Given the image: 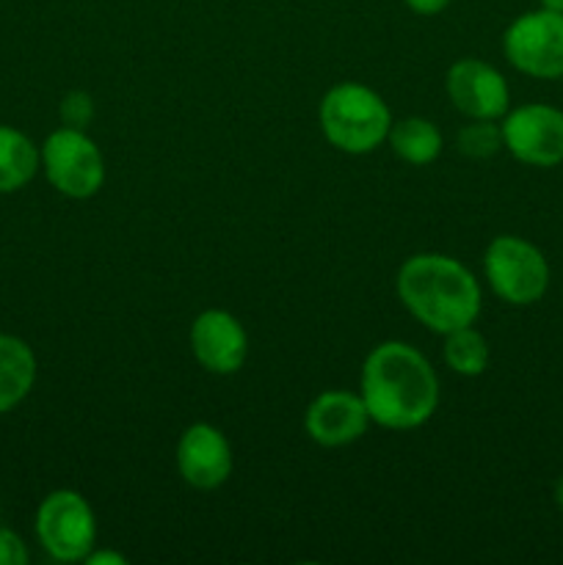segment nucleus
Here are the masks:
<instances>
[{"instance_id":"obj_9","label":"nucleus","mask_w":563,"mask_h":565,"mask_svg":"<svg viewBox=\"0 0 563 565\" xmlns=\"http://www.w3.org/2000/svg\"><path fill=\"white\" fill-rule=\"evenodd\" d=\"M447 97L469 119H500L508 114L511 92L500 72L480 58H461L447 70Z\"/></svg>"},{"instance_id":"obj_23","label":"nucleus","mask_w":563,"mask_h":565,"mask_svg":"<svg viewBox=\"0 0 563 565\" xmlns=\"http://www.w3.org/2000/svg\"><path fill=\"white\" fill-rule=\"evenodd\" d=\"M555 505L561 508V513H563V478L557 480V486H555Z\"/></svg>"},{"instance_id":"obj_6","label":"nucleus","mask_w":563,"mask_h":565,"mask_svg":"<svg viewBox=\"0 0 563 565\" xmlns=\"http://www.w3.org/2000/svg\"><path fill=\"white\" fill-rule=\"evenodd\" d=\"M36 539L53 561H86L97 541V519L86 497L70 489L44 497L36 511Z\"/></svg>"},{"instance_id":"obj_14","label":"nucleus","mask_w":563,"mask_h":565,"mask_svg":"<svg viewBox=\"0 0 563 565\" xmlns=\"http://www.w3.org/2000/svg\"><path fill=\"white\" fill-rule=\"evenodd\" d=\"M42 154L25 132L0 125V193H14L36 177Z\"/></svg>"},{"instance_id":"obj_22","label":"nucleus","mask_w":563,"mask_h":565,"mask_svg":"<svg viewBox=\"0 0 563 565\" xmlns=\"http://www.w3.org/2000/svg\"><path fill=\"white\" fill-rule=\"evenodd\" d=\"M541 9H550V11H561L563 14V0H539Z\"/></svg>"},{"instance_id":"obj_5","label":"nucleus","mask_w":563,"mask_h":565,"mask_svg":"<svg viewBox=\"0 0 563 565\" xmlns=\"http://www.w3.org/2000/svg\"><path fill=\"white\" fill-rule=\"evenodd\" d=\"M42 169L50 185L66 199H92L105 182V158L97 143L75 127L50 132L42 143Z\"/></svg>"},{"instance_id":"obj_20","label":"nucleus","mask_w":563,"mask_h":565,"mask_svg":"<svg viewBox=\"0 0 563 565\" xmlns=\"http://www.w3.org/2000/svg\"><path fill=\"white\" fill-rule=\"evenodd\" d=\"M414 14H423V17H434L439 11H445L453 0H403Z\"/></svg>"},{"instance_id":"obj_15","label":"nucleus","mask_w":563,"mask_h":565,"mask_svg":"<svg viewBox=\"0 0 563 565\" xmlns=\"http://www.w3.org/2000/svg\"><path fill=\"white\" fill-rule=\"evenodd\" d=\"M386 141L397 158L412 166H428L442 154V132L436 130L434 121L423 116L392 121Z\"/></svg>"},{"instance_id":"obj_21","label":"nucleus","mask_w":563,"mask_h":565,"mask_svg":"<svg viewBox=\"0 0 563 565\" xmlns=\"http://www.w3.org/2000/svg\"><path fill=\"white\" fill-rule=\"evenodd\" d=\"M88 565H127V557L125 555H116V552H88L86 561Z\"/></svg>"},{"instance_id":"obj_8","label":"nucleus","mask_w":563,"mask_h":565,"mask_svg":"<svg viewBox=\"0 0 563 565\" xmlns=\"http://www.w3.org/2000/svg\"><path fill=\"white\" fill-rule=\"evenodd\" d=\"M502 147L519 163L552 169L563 163V110L544 103H528L508 110L502 121Z\"/></svg>"},{"instance_id":"obj_13","label":"nucleus","mask_w":563,"mask_h":565,"mask_svg":"<svg viewBox=\"0 0 563 565\" xmlns=\"http://www.w3.org/2000/svg\"><path fill=\"white\" fill-rule=\"evenodd\" d=\"M36 381V356L20 337L0 334V414L20 406Z\"/></svg>"},{"instance_id":"obj_18","label":"nucleus","mask_w":563,"mask_h":565,"mask_svg":"<svg viewBox=\"0 0 563 565\" xmlns=\"http://www.w3.org/2000/svg\"><path fill=\"white\" fill-rule=\"evenodd\" d=\"M61 119L66 127L86 130L88 121L94 119V103L86 92H70L61 99Z\"/></svg>"},{"instance_id":"obj_19","label":"nucleus","mask_w":563,"mask_h":565,"mask_svg":"<svg viewBox=\"0 0 563 565\" xmlns=\"http://www.w3.org/2000/svg\"><path fill=\"white\" fill-rule=\"evenodd\" d=\"M28 557L25 541L14 530L0 527V565H25Z\"/></svg>"},{"instance_id":"obj_7","label":"nucleus","mask_w":563,"mask_h":565,"mask_svg":"<svg viewBox=\"0 0 563 565\" xmlns=\"http://www.w3.org/2000/svg\"><path fill=\"white\" fill-rule=\"evenodd\" d=\"M502 50L522 75L557 81L563 77V14L539 9L517 17L502 36Z\"/></svg>"},{"instance_id":"obj_4","label":"nucleus","mask_w":563,"mask_h":565,"mask_svg":"<svg viewBox=\"0 0 563 565\" xmlns=\"http://www.w3.org/2000/svg\"><path fill=\"white\" fill-rule=\"evenodd\" d=\"M484 270L491 290L511 307L541 301L550 287V265L541 248L517 235H500L489 243Z\"/></svg>"},{"instance_id":"obj_12","label":"nucleus","mask_w":563,"mask_h":565,"mask_svg":"<svg viewBox=\"0 0 563 565\" xmlns=\"http://www.w3.org/2000/svg\"><path fill=\"white\" fill-rule=\"evenodd\" d=\"M370 414L362 395L351 392H323L315 397L304 417L309 439L320 447H346L362 439L368 430Z\"/></svg>"},{"instance_id":"obj_11","label":"nucleus","mask_w":563,"mask_h":565,"mask_svg":"<svg viewBox=\"0 0 563 565\" xmlns=\"http://www.w3.org/2000/svg\"><path fill=\"white\" fill-rule=\"evenodd\" d=\"M177 469L182 480L199 491L224 486L232 475V447L215 425L193 423L177 445Z\"/></svg>"},{"instance_id":"obj_17","label":"nucleus","mask_w":563,"mask_h":565,"mask_svg":"<svg viewBox=\"0 0 563 565\" xmlns=\"http://www.w3.org/2000/svg\"><path fill=\"white\" fill-rule=\"evenodd\" d=\"M456 147L467 158L486 160L502 149V130L495 125V119H472L458 130Z\"/></svg>"},{"instance_id":"obj_1","label":"nucleus","mask_w":563,"mask_h":565,"mask_svg":"<svg viewBox=\"0 0 563 565\" xmlns=\"http://www.w3.org/2000/svg\"><path fill=\"white\" fill-rule=\"evenodd\" d=\"M362 401L370 423L390 430H414L439 406V379L419 351L406 342H381L362 364Z\"/></svg>"},{"instance_id":"obj_2","label":"nucleus","mask_w":563,"mask_h":565,"mask_svg":"<svg viewBox=\"0 0 563 565\" xmlns=\"http://www.w3.org/2000/svg\"><path fill=\"white\" fill-rule=\"evenodd\" d=\"M403 307L436 334L472 326L480 315V285L467 265L445 254H417L397 270Z\"/></svg>"},{"instance_id":"obj_3","label":"nucleus","mask_w":563,"mask_h":565,"mask_svg":"<svg viewBox=\"0 0 563 565\" xmlns=\"http://www.w3.org/2000/svg\"><path fill=\"white\" fill-rule=\"evenodd\" d=\"M326 141L346 154H368L386 141L392 114L384 99L362 83H337L318 108Z\"/></svg>"},{"instance_id":"obj_10","label":"nucleus","mask_w":563,"mask_h":565,"mask_svg":"<svg viewBox=\"0 0 563 565\" xmlns=\"http://www.w3.org/2000/svg\"><path fill=\"white\" fill-rule=\"evenodd\" d=\"M191 351L208 373H237L248 353L246 329L235 315L224 309H208L191 326Z\"/></svg>"},{"instance_id":"obj_16","label":"nucleus","mask_w":563,"mask_h":565,"mask_svg":"<svg viewBox=\"0 0 563 565\" xmlns=\"http://www.w3.org/2000/svg\"><path fill=\"white\" fill-rule=\"evenodd\" d=\"M445 362L453 373L467 375V379L484 373L489 367V345H486L484 334L475 331L472 326L445 334Z\"/></svg>"}]
</instances>
